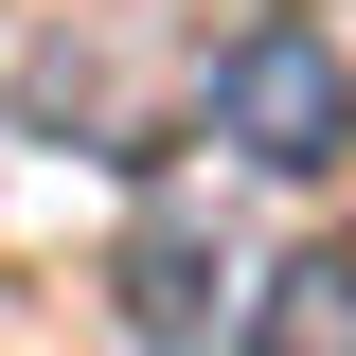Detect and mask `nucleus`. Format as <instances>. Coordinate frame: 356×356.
Returning a JSON list of instances; mask_svg holds the SVG:
<instances>
[{
  "label": "nucleus",
  "instance_id": "obj_2",
  "mask_svg": "<svg viewBox=\"0 0 356 356\" xmlns=\"http://www.w3.org/2000/svg\"><path fill=\"white\" fill-rule=\"evenodd\" d=\"M107 285H125V339H143V356H196V339H214L232 250H214V214H196V196H161V214L125 232V267H107Z\"/></svg>",
  "mask_w": 356,
  "mask_h": 356
},
{
  "label": "nucleus",
  "instance_id": "obj_1",
  "mask_svg": "<svg viewBox=\"0 0 356 356\" xmlns=\"http://www.w3.org/2000/svg\"><path fill=\"white\" fill-rule=\"evenodd\" d=\"M196 107H214V143L267 161V178H339V161H356V54L303 36V18H250V36L214 54Z\"/></svg>",
  "mask_w": 356,
  "mask_h": 356
},
{
  "label": "nucleus",
  "instance_id": "obj_3",
  "mask_svg": "<svg viewBox=\"0 0 356 356\" xmlns=\"http://www.w3.org/2000/svg\"><path fill=\"white\" fill-rule=\"evenodd\" d=\"M250 356H356V250H285L250 285Z\"/></svg>",
  "mask_w": 356,
  "mask_h": 356
}]
</instances>
